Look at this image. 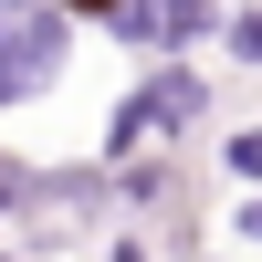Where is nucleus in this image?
<instances>
[{
    "mask_svg": "<svg viewBox=\"0 0 262 262\" xmlns=\"http://www.w3.org/2000/svg\"><path fill=\"white\" fill-rule=\"evenodd\" d=\"M116 262H147V252H137V242H116Z\"/></svg>",
    "mask_w": 262,
    "mask_h": 262,
    "instance_id": "0eeeda50",
    "label": "nucleus"
},
{
    "mask_svg": "<svg viewBox=\"0 0 262 262\" xmlns=\"http://www.w3.org/2000/svg\"><path fill=\"white\" fill-rule=\"evenodd\" d=\"M116 32L137 53H189L210 32V0H116Z\"/></svg>",
    "mask_w": 262,
    "mask_h": 262,
    "instance_id": "7ed1b4c3",
    "label": "nucleus"
},
{
    "mask_svg": "<svg viewBox=\"0 0 262 262\" xmlns=\"http://www.w3.org/2000/svg\"><path fill=\"white\" fill-rule=\"evenodd\" d=\"M221 158H231V179H262V126H242V137H221Z\"/></svg>",
    "mask_w": 262,
    "mask_h": 262,
    "instance_id": "20e7f679",
    "label": "nucleus"
},
{
    "mask_svg": "<svg viewBox=\"0 0 262 262\" xmlns=\"http://www.w3.org/2000/svg\"><path fill=\"white\" fill-rule=\"evenodd\" d=\"M63 53H74V32L53 0H0V105H32L63 74Z\"/></svg>",
    "mask_w": 262,
    "mask_h": 262,
    "instance_id": "f257e3e1",
    "label": "nucleus"
},
{
    "mask_svg": "<svg viewBox=\"0 0 262 262\" xmlns=\"http://www.w3.org/2000/svg\"><path fill=\"white\" fill-rule=\"evenodd\" d=\"M231 63H262V11H242V21H231Z\"/></svg>",
    "mask_w": 262,
    "mask_h": 262,
    "instance_id": "39448f33",
    "label": "nucleus"
},
{
    "mask_svg": "<svg viewBox=\"0 0 262 262\" xmlns=\"http://www.w3.org/2000/svg\"><path fill=\"white\" fill-rule=\"evenodd\" d=\"M189 116H200V74H189V63H168L158 84H137V95L116 105V126H105V158H137V147L179 137Z\"/></svg>",
    "mask_w": 262,
    "mask_h": 262,
    "instance_id": "f03ea898",
    "label": "nucleus"
},
{
    "mask_svg": "<svg viewBox=\"0 0 262 262\" xmlns=\"http://www.w3.org/2000/svg\"><path fill=\"white\" fill-rule=\"evenodd\" d=\"M242 242H262V200H242Z\"/></svg>",
    "mask_w": 262,
    "mask_h": 262,
    "instance_id": "423d86ee",
    "label": "nucleus"
}]
</instances>
